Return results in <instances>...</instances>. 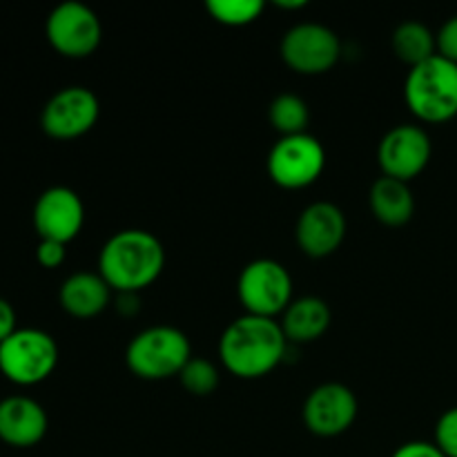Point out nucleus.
Returning <instances> with one entry per match:
<instances>
[{
  "label": "nucleus",
  "instance_id": "ddd939ff",
  "mask_svg": "<svg viewBox=\"0 0 457 457\" xmlns=\"http://www.w3.org/2000/svg\"><path fill=\"white\" fill-rule=\"evenodd\" d=\"M85 223V205L70 187H49L34 205V228L40 239L70 244L79 237Z\"/></svg>",
  "mask_w": 457,
  "mask_h": 457
},
{
  "label": "nucleus",
  "instance_id": "dca6fc26",
  "mask_svg": "<svg viewBox=\"0 0 457 457\" xmlns=\"http://www.w3.org/2000/svg\"><path fill=\"white\" fill-rule=\"evenodd\" d=\"M112 297V288L98 272H74L61 286V306L76 320H92L101 315Z\"/></svg>",
  "mask_w": 457,
  "mask_h": 457
},
{
  "label": "nucleus",
  "instance_id": "39448f33",
  "mask_svg": "<svg viewBox=\"0 0 457 457\" xmlns=\"http://www.w3.org/2000/svg\"><path fill=\"white\" fill-rule=\"evenodd\" d=\"M58 364V346L52 335L38 328L16 330L0 344V373L18 386L45 382Z\"/></svg>",
  "mask_w": 457,
  "mask_h": 457
},
{
  "label": "nucleus",
  "instance_id": "f8f14e48",
  "mask_svg": "<svg viewBox=\"0 0 457 457\" xmlns=\"http://www.w3.org/2000/svg\"><path fill=\"white\" fill-rule=\"evenodd\" d=\"M378 159L384 177L409 183L431 161V138L418 125H397L384 134Z\"/></svg>",
  "mask_w": 457,
  "mask_h": 457
},
{
  "label": "nucleus",
  "instance_id": "a211bd4d",
  "mask_svg": "<svg viewBox=\"0 0 457 457\" xmlns=\"http://www.w3.org/2000/svg\"><path fill=\"white\" fill-rule=\"evenodd\" d=\"M369 204L373 217L388 228L404 226L413 219L415 212V196L409 183L391 177L378 179L370 186Z\"/></svg>",
  "mask_w": 457,
  "mask_h": 457
},
{
  "label": "nucleus",
  "instance_id": "7ed1b4c3",
  "mask_svg": "<svg viewBox=\"0 0 457 457\" xmlns=\"http://www.w3.org/2000/svg\"><path fill=\"white\" fill-rule=\"evenodd\" d=\"M404 98L424 123H445L457 116V65L440 54L406 76Z\"/></svg>",
  "mask_w": 457,
  "mask_h": 457
},
{
  "label": "nucleus",
  "instance_id": "0eeeda50",
  "mask_svg": "<svg viewBox=\"0 0 457 457\" xmlns=\"http://www.w3.org/2000/svg\"><path fill=\"white\" fill-rule=\"evenodd\" d=\"M326 168L324 145L311 134L281 137L268 154V174L284 190H303Z\"/></svg>",
  "mask_w": 457,
  "mask_h": 457
},
{
  "label": "nucleus",
  "instance_id": "6ab92c4d",
  "mask_svg": "<svg viewBox=\"0 0 457 457\" xmlns=\"http://www.w3.org/2000/svg\"><path fill=\"white\" fill-rule=\"evenodd\" d=\"M391 47L395 56L413 70L437 56V36L424 22L406 21L393 31Z\"/></svg>",
  "mask_w": 457,
  "mask_h": 457
},
{
  "label": "nucleus",
  "instance_id": "423d86ee",
  "mask_svg": "<svg viewBox=\"0 0 457 457\" xmlns=\"http://www.w3.org/2000/svg\"><path fill=\"white\" fill-rule=\"evenodd\" d=\"M237 295L245 315L275 320L293 303V277L275 259H254L241 270Z\"/></svg>",
  "mask_w": 457,
  "mask_h": 457
},
{
  "label": "nucleus",
  "instance_id": "aec40b11",
  "mask_svg": "<svg viewBox=\"0 0 457 457\" xmlns=\"http://www.w3.org/2000/svg\"><path fill=\"white\" fill-rule=\"evenodd\" d=\"M268 119L281 137H295V134H306L311 110L297 94H279L268 107Z\"/></svg>",
  "mask_w": 457,
  "mask_h": 457
},
{
  "label": "nucleus",
  "instance_id": "20e7f679",
  "mask_svg": "<svg viewBox=\"0 0 457 457\" xmlns=\"http://www.w3.org/2000/svg\"><path fill=\"white\" fill-rule=\"evenodd\" d=\"M192 360V346L186 333L174 326H152L134 335L125 351V364L137 378L147 382L170 379Z\"/></svg>",
  "mask_w": 457,
  "mask_h": 457
},
{
  "label": "nucleus",
  "instance_id": "b1692460",
  "mask_svg": "<svg viewBox=\"0 0 457 457\" xmlns=\"http://www.w3.org/2000/svg\"><path fill=\"white\" fill-rule=\"evenodd\" d=\"M67 257L65 244H58V241H49V239H40L38 248H36V259L43 268L47 270H54V268L62 266Z\"/></svg>",
  "mask_w": 457,
  "mask_h": 457
},
{
  "label": "nucleus",
  "instance_id": "9b49d317",
  "mask_svg": "<svg viewBox=\"0 0 457 457\" xmlns=\"http://www.w3.org/2000/svg\"><path fill=\"white\" fill-rule=\"evenodd\" d=\"M357 397L348 386L328 382L317 386L303 404V424L317 437H337L357 420Z\"/></svg>",
  "mask_w": 457,
  "mask_h": 457
},
{
  "label": "nucleus",
  "instance_id": "a878e982",
  "mask_svg": "<svg viewBox=\"0 0 457 457\" xmlns=\"http://www.w3.org/2000/svg\"><path fill=\"white\" fill-rule=\"evenodd\" d=\"M391 457H446L440 449L436 446V442H406L400 449L395 451Z\"/></svg>",
  "mask_w": 457,
  "mask_h": 457
},
{
  "label": "nucleus",
  "instance_id": "f257e3e1",
  "mask_svg": "<svg viewBox=\"0 0 457 457\" xmlns=\"http://www.w3.org/2000/svg\"><path fill=\"white\" fill-rule=\"evenodd\" d=\"M288 351V339L277 320L244 315L219 339L221 364L239 379H259L277 369Z\"/></svg>",
  "mask_w": 457,
  "mask_h": 457
},
{
  "label": "nucleus",
  "instance_id": "412c9836",
  "mask_svg": "<svg viewBox=\"0 0 457 457\" xmlns=\"http://www.w3.org/2000/svg\"><path fill=\"white\" fill-rule=\"evenodd\" d=\"M266 4L262 0H208L205 9L212 21L226 27H244L262 16Z\"/></svg>",
  "mask_w": 457,
  "mask_h": 457
},
{
  "label": "nucleus",
  "instance_id": "bb28decb",
  "mask_svg": "<svg viewBox=\"0 0 457 457\" xmlns=\"http://www.w3.org/2000/svg\"><path fill=\"white\" fill-rule=\"evenodd\" d=\"M16 312L7 299H0V344L16 333Z\"/></svg>",
  "mask_w": 457,
  "mask_h": 457
},
{
  "label": "nucleus",
  "instance_id": "4be33fe9",
  "mask_svg": "<svg viewBox=\"0 0 457 457\" xmlns=\"http://www.w3.org/2000/svg\"><path fill=\"white\" fill-rule=\"evenodd\" d=\"M179 379H181V386L186 388L190 395L208 397L219 388L221 375H219V369L210 360L192 357V360L183 366L181 373H179Z\"/></svg>",
  "mask_w": 457,
  "mask_h": 457
},
{
  "label": "nucleus",
  "instance_id": "4468645a",
  "mask_svg": "<svg viewBox=\"0 0 457 457\" xmlns=\"http://www.w3.org/2000/svg\"><path fill=\"white\" fill-rule=\"evenodd\" d=\"M297 245L312 259H324L339 250L346 237V217L330 201L311 204L297 219Z\"/></svg>",
  "mask_w": 457,
  "mask_h": 457
},
{
  "label": "nucleus",
  "instance_id": "6e6552de",
  "mask_svg": "<svg viewBox=\"0 0 457 457\" xmlns=\"http://www.w3.org/2000/svg\"><path fill=\"white\" fill-rule=\"evenodd\" d=\"M342 56L339 36L320 22H302L281 38V58L297 74H326Z\"/></svg>",
  "mask_w": 457,
  "mask_h": 457
},
{
  "label": "nucleus",
  "instance_id": "1a4fd4ad",
  "mask_svg": "<svg viewBox=\"0 0 457 457\" xmlns=\"http://www.w3.org/2000/svg\"><path fill=\"white\" fill-rule=\"evenodd\" d=\"M47 40L61 56L85 58L101 45L103 25L96 13L83 3L67 0L61 3L47 18Z\"/></svg>",
  "mask_w": 457,
  "mask_h": 457
},
{
  "label": "nucleus",
  "instance_id": "2eb2a0df",
  "mask_svg": "<svg viewBox=\"0 0 457 457\" xmlns=\"http://www.w3.org/2000/svg\"><path fill=\"white\" fill-rule=\"evenodd\" d=\"M47 413L31 397H7L0 402V440L16 449L36 446L47 433Z\"/></svg>",
  "mask_w": 457,
  "mask_h": 457
},
{
  "label": "nucleus",
  "instance_id": "f03ea898",
  "mask_svg": "<svg viewBox=\"0 0 457 457\" xmlns=\"http://www.w3.org/2000/svg\"><path fill=\"white\" fill-rule=\"evenodd\" d=\"M163 266V244L147 230L116 232L98 254V275L119 295L141 293L159 279Z\"/></svg>",
  "mask_w": 457,
  "mask_h": 457
},
{
  "label": "nucleus",
  "instance_id": "f3484780",
  "mask_svg": "<svg viewBox=\"0 0 457 457\" xmlns=\"http://www.w3.org/2000/svg\"><path fill=\"white\" fill-rule=\"evenodd\" d=\"M330 308L320 297H299L293 299L286 312L281 315V328L288 342L293 344H311L320 339L328 330Z\"/></svg>",
  "mask_w": 457,
  "mask_h": 457
},
{
  "label": "nucleus",
  "instance_id": "5701e85b",
  "mask_svg": "<svg viewBox=\"0 0 457 457\" xmlns=\"http://www.w3.org/2000/svg\"><path fill=\"white\" fill-rule=\"evenodd\" d=\"M436 446L446 457H457V406L442 413L436 424Z\"/></svg>",
  "mask_w": 457,
  "mask_h": 457
},
{
  "label": "nucleus",
  "instance_id": "cd10ccee",
  "mask_svg": "<svg viewBox=\"0 0 457 457\" xmlns=\"http://www.w3.org/2000/svg\"><path fill=\"white\" fill-rule=\"evenodd\" d=\"M275 4L279 9H303V7H306V3H303V0H293V3H286V0H277Z\"/></svg>",
  "mask_w": 457,
  "mask_h": 457
},
{
  "label": "nucleus",
  "instance_id": "393cba45",
  "mask_svg": "<svg viewBox=\"0 0 457 457\" xmlns=\"http://www.w3.org/2000/svg\"><path fill=\"white\" fill-rule=\"evenodd\" d=\"M437 54L457 65V16L449 18L437 31Z\"/></svg>",
  "mask_w": 457,
  "mask_h": 457
},
{
  "label": "nucleus",
  "instance_id": "9d476101",
  "mask_svg": "<svg viewBox=\"0 0 457 457\" xmlns=\"http://www.w3.org/2000/svg\"><path fill=\"white\" fill-rule=\"evenodd\" d=\"M101 105L92 89L71 85L54 94L45 105L40 125L45 134L58 141H70L87 134L96 125Z\"/></svg>",
  "mask_w": 457,
  "mask_h": 457
}]
</instances>
